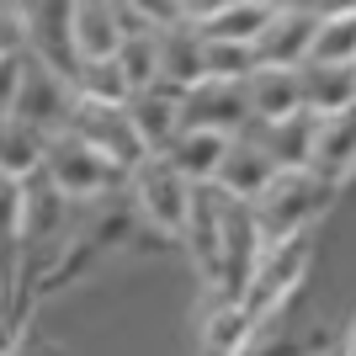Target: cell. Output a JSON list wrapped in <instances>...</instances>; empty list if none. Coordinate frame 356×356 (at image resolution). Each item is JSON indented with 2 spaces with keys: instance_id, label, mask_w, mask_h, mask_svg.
<instances>
[{
  "instance_id": "6da1fadb",
  "label": "cell",
  "mask_w": 356,
  "mask_h": 356,
  "mask_svg": "<svg viewBox=\"0 0 356 356\" xmlns=\"http://www.w3.org/2000/svg\"><path fill=\"white\" fill-rule=\"evenodd\" d=\"M330 181H319L314 170H282L266 186V197L255 202V229H261V250H277L287 239H309V223L330 208Z\"/></svg>"
},
{
  "instance_id": "7a4b0ae2",
  "label": "cell",
  "mask_w": 356,
  "mask_h": 356,
  "mask_svg": "<svg viewBox=\"0 0 356 356\" xmlns=\"http://www.w3.org/2000/svg\"><path fill=\"white\" fill-rule=\"evenodd\" d=\"M43 176L70 197L74 208H86V202H106V197L128 192V170H122L118 160H106L102 149H90L86 138H74V134H54V138H48Z\"/></svg>"
},
{
  "instance_id": "3957f363",
  "label": "cell",
  "mask_w": 356,
  "mask_h": 356,
  "mask_svg": "<svg viewBox=\"0 0 356 356\" xmlns=\"http://www.w3.org/2000/svg\"><path fill=\"white\" fill-rule=\"evenodd\" d=\"M128 202H134V213L149 223V229H160V234H186V218H192V181H181L176 165L165 160V154H149L134 176H128Z\"/></svg>"
},
{
  "instance_id": "277c9868",
  "label": "cell",
  "mask_w": 356,
  "mask_h": 356,
  "mask_svg": "<svg viewBox=\"0 0 356 356\" xmlns=\"http://www.w3.org/2000/svg\"><path fill=\"white\" fill-rule=\"evenodd\" d=\"M250 96L239 80H202L181 96V128H202V134H223L239 138L250 128Z\"/></svg>"
},
{
  "instance_id": "5b68a950",
  "label": "cell",
  "mask_w": 356,
  "mask_h": 356,
  "mask_svg": "<svg viewBox=\"0 0 356 356\" xmlns=\"http://www.w3.org/2000/svg\"><path fill=\"white\" fill-rule=\"evenodd\" d=\"M64 134L86 138L90 149H102L106 160H118L122 170H128V176H134L138 165L149 160L122 106H102V102H86V96H80V102H74V118H70V128H64Z\"/></svg>"
},
{
  "instance_id": "8992f818",
  "label": "cell",
  "mask_w": 356,
  "mask_h": 356,
  "mask_svg": "<svg viewBox=\"0 0 356 356\" xmlns=\"http://www.w3.org/2000/svg\"><path fill=\"white\" fill-rule=\"evenodd\" d=\"M74 86L64 80V74H54L48 64H38L27 54V74H22V96H16V106H11V118H22V122H32L38 134H64L70 128V118H74Z\"/></svg>"
},
{
  "instance_id": "52a82bcc",
  "label": "cell",
  "mask_w": 356,
  "mask_h": 356,
  "mask_svg": "<svg viewBox=\"0 0 356 356\" xmlns=\"http://www.w3.org/2000/svg\"><path fill=\"white\" fill-rule=\"evenodd\" d=\"M27 54L74 86V74H80V54H74V6H64V0L27 6Z\"/></svg>"
},
{
  "instance_id": "ba28073f",
  "label": "cell",
  "mask_w": 356,
  "mask_h": 356,
  "mask_svg": "<svg viewBox=\"0 0 356 356\" xmlns=\"http://www.w3.org/2000/svg\"><path fill=\"white\" fill-rule=\"evenodd\" d=\"M319 22H325L319 6H277L271 27L255 43V64H266V70H298V64L309 59Z\"/></svg>"
},
{
  "instance_id": "9c48e42d",
  "label": "cell",
  "mask_w": 356,
  "mask_h": 356,
  "mask_svg": "<svg viewBox=\"0 0 356 356\" xmlns=\"http://www.w3.org/2000/svg\"><path fill=\"white\" fill-rule=\"evenodd\" d=\"M277 6H261V0H223V6H186V22L197 27L202 43H239L255 48L261 32L271 27Z\"/></svg>"
},
{
  "instance_id": "30bf717a",
  "label": "cell",
  "mask_w": 356,
  "mask_h": 356,
  "mask_svg": "<svg viewBox=\"0 0 356 356\" xmlns=\"http://www.w3.org/2000/svg\"><path fill=\"white\" fill-rule=\"evenodd\" d=\"M277 176H282V170H277V160L261 149V138L239 134V138H229V154H223L218 181H213V186H218L223 197H234V202H250V208H255Z\"/></svg>"
},
{
  "instance_id": "8fae6325",
  "label": "cell",
  "mask_w": 356,
  "mask_h": 356,
  "mask_svg": "<svg viewBox=\"0 0 356 356\" xmlns=\"http://www.w3.org/2000/svg\"><path fill=\"white\" fill-rule=\"evenodd\" d=\"M298 96L314 118H341L356 106V64H298Z\"/></svg>"
},
{
  "instance_id": "7c38bea8",
  "label": "cell",
  "mask_w": 356,
  "mask_h": 356,
  "mask_svg": "<svg viewBox=\"0 0 356 356\" xmlns=\"http://www.w3.org/2000/svg\"><path fill=\"white\" fill-rule=\"evenodd\" d=\"M208 80V64H202V38H197L192 22H170L160 32V90H176L186 96L192 86Z\"/></svg>"
},
{
  "instance_id": "4fadbf2b",
  "label": "cell",
  "mask_w": 356,
  "mask_h": 356,
  "mask_svg": "<svg viewBox=\"0 0 356 356\" xmlns=\"http://www.w3.org/2000/svg\"><path fill=\"white\" fill-rule=\"evenodd\" d=\"M128 122H134L138 144H144V154H165V149L176 144L181 134V96L176 90H144V96H128Z\"/></svg>"
},
{
  "instance_id": "5bb4252c",
  "label": "cell",
  "mask_w": 356,
  "mask_h": 356,
  "mask_svg": "<svg viewBox=\"0 0 356 356\" xmlns=\"http://www.w3.org/2000/svg\"><path fill=\"white\" fill-rule=\"evenodd\" d=\"M74 54L80 64H106L122 54V27L112 0H74Z\"/></svg>"
},
{
  "instance_id": "9a60e30c",
  "label": "cell",
  "mask_w": 356,
  "mask_h": 356,
  "mask_svg": "<svg viewBox=\"0 0 356 356\" xmlns=\"http://www.w3.org/2000/svg\"><path fill=\"white\" fill-rule=\"evenodd\" d=\"M314 128H319L314 112H293L287 122H250L245 134L261 138V149L277 160V170H309V160H314Z\"/></svg>"
},
{
  "instance_id": "2e32d148",
  "label": "cell",
  "mask_w": 356,
  "mask_h": 356,
  "mask_svg": "<svg viewBox=\"0 0 356 356\" xmlns=\"http://www.w3.org/2000/svg\"><path fill=\"white\" fill-rule=\"evenodd\" d=\"M223 154H229V138L223 134H202V128H181L176 144L165 149V160L176 165V176L192 181V186H213V181H218Z\"/></svg>"
},
{
  "instance_id": "e0dca14e",
  "label": "cell",
  "mask_w": 356,
  "mask_h": 356,
  "mask_svg": "<svg viewBox=\"0 0 356 356\" xmlns=\"http://www.w3.org/2000/svg\"><path fill=\"white\" fill-rule=\"evenodd\" d=\"M356 165V106L351 112H341V118H319V128H314V160H309V170L319 181H335L346 176Z\"/></svg>"
},
{
  "instance_id": "ac0fdd59",
  "label": "cell",
  "mask_w": 356,
  "mask_h": 356,
  "mask_svg": "<svg viewBox=\"0 0 356 356\" xmlns=\"http://www.w3.org/2000/svg\"><path fill=\"white\" fill-rule=\"evenodd\" d=\"M245 96H250V118L255 122H287L293 112H303L298 70H266V64H255V74L245 80Z\"/></svg>"
},
{
  "instance_id": "d6986e66",
  "label": "cell",
  "mask_w": 356,
  "mask_h": 356,
  "mask_svg": "<svg viewBox=\"0 0 356 356\" xmlns=\"http://www.w3.org/2000/svg\"><path fill=\"white\" fill-rule=\"evenodd\" d=\"M48 134H38L22 118H0V181H32L43 176Z\"/></svg>"
},
{
  "instance_id": "ffe728a7",
  "label": "cell",
  "mask_w": 356,
  "mask_h": 356,
  "mask_svg": "<svg viewBox=\"0 0 356 356\" xmlns=\"http://www.w3.org/2000/svg\"><path fill=\"white\" fill-rule=\"evenodd\" d=\"M255 314L245 303H213L208 314V330H202V351H218V356H245L255 341Z\"/></svg>"
},
{
  "instance_id": "44dd1931",
  "label": "cell",
  "mask_w": 356,
  "mask_h": 356,
  "mask_svg": "<svg viewBox=\"0 0 356 356\" xmlns=\"http://www.w3.org/2000/svg\"><path fill=\"white\" fill-rule=\"evenodd\" d=\"M314 64H356V6H335L325 11L319 32H314V48H309ZM303 59V64H309Z\"/></svg>"
},
{
  "instance_id": "7402d4cb",
  "label": "cell",
  "mask_w": 356,
  "mask_h": 356,
  "mask_svg": "<svg viewBox=\"0 0 356 356\" xmlns=\"http://www.w3.org/2000/svg\"><path fill=\"white\" fill-rule=\"evenodd\" d=\"M118 70L128 80V96H144V90L160 86V38H128L118 54Z\"/></svg>"
},
{
  "instance_id": "603a6c76",
  "label": "cell",
  "mask_w": 356,
  "mask_h": 356,
  "mask_svg": "<svg viewBox=\"0 0 356 356\" xmlns=\"http://www.w3.org/2000/svg\"><path fill=\"white\" fill-rule=\"evenodd\" d=\"M74 96L102 102V106H128V80H122L118 59H106V64H80V74H74Z\"/></svg>"
},
{
  "instance_id": "cb8c5ba5",
  "label": "cell",
  "mask_w": 356,
  "mask_h": 356,
  "mask_svg": "<svg viewBox=\"0 0 356 356\" xmlns=\"http://www.w3.org/2000/svg\"><path fill=\"white\" fill-rule=\"evenodd\" d=\"M27 54V6H6L0 0V59Z\"/></svg>"
},
{
  "instance_id": "d4e9b609",
  "label": "cell",
  "mask_w": 356,
  "mask_h": 356,
  "mask_svg": "<svg viewBox=\"0 0 356 356\" xmlns=\"http://www.w3.org/2000/svg\"><path fill=\"white\" fill-rule=\"evenodd\" d=\"M22 74H27V54H11V59H0V118H11L16 96H22Z\"/></svg>"
},
{
  "instance_id": "484cf974",
  "label": "cell",
  "mask_w": 356,
  "mask_h": 356,
  "mask_svg": "<svg viewBox=\"0 0 356 356\" xmlns=\"http://www.w3.org/2000/svg\"><path fill=\"white\" fill-rule=\"evenodd\" d=\"M0 356H64L59 346H48V341H16V346H6Z\"/></svg>"
},
{
  "instance_id": "4316f807",
  "label": "cell",
  "mask_w": 356,
  "mask_h": 356,
  "mask_svg": "<svg viewBox=\"0 0 356 356\" xmlns=\"http://www.w3.org/2000/svg\"><path fill=\"white\" fill-rule=\"evenodd\" d=\"M335 356H356V314L346 319V335H341V351Z\"/></svg>"
},
{
  "instance_id": "83f0119b",
  "label": "cell",
  "mask_w": 356,
  "mask_h": 356,
  "mask_svg": "<svg viewBox=\"0 0 356 356\" xmlns=\"http://www.w3.org/2000/svg\"><path fill=\"white\" fill-rule=\"evenodd\" d=\"M6 293H11V271L0 266V309H6Z\"/></svg>"
}]
</instances>
